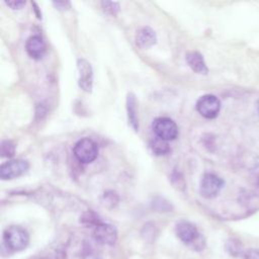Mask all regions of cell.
<instances>
[{
  "instance_id": "6da1fadb",
  "label": "cell",
  "mask_w": 259,
  "mask_h": 259,
  "mask_svg": "<svg viewBox=\"0 0 259 259\" xmlns=\"http://www.w3.org/2000/svg\"><path fill=\"white\" fill-rule=\"evenodd\" d=\"M176 236L194 251H201L205 248V239L197 228L187 221H179L175 225Z\"/></svg>"
},
{
  "instance_id": "7a4b0ae2",
  "label": "cell",
  "mask_w": 259,
  "mask_h": 259,
  "mask_svg": "<svg viewBox=\"0 0 259 259\" xmlns=\"http://www.w3.org/2000/svg\"><path fill=\"white\" fill-rule=\"evenodd\" d=\"M3 240L10 250L21 251L27 247L29 236L23 228L19 226H10L4 231Z\"/></svg>"
},
{
  "instance_id": "3957f363",
  "label": "cell",
  "mask_w": 259,
  "mask_h": 259,
  "mask_svg": "<svg viewBox=\"0 0 259 259\" xmlns=\"http://www.w3.org/2000/svg\"><path fill=\"white\" fill-rule=\"evenodd\" d=\"M74 155L81 163H90L98 156L97 144L91 139L84 138L74 146Z\"/></svg>"
},
{
  "instance_id": "277c9868",
  "label": "cell",
  "mask_w": 259,
  "mask_h": 259,
  "mask_svg": "<svg viewBox=\"0 0 259 259\" xmlns=\"http://www.w3.org/2000/svg\"><path fill=\"white\" fill-rule=\"evenodd\" d=\"M224 186V180L213 173H205L199 185V192L204 198L215 197Z\"/></svg>"
},
{
  "instance_id": "5b68a950",
  "label": "cell",
  "mask_w": 259,
  "mask_h": 259,
  "mask_svg": "<svg viewBox=\"0 0 259 259\" xmlns=\"http://www.w3.org/2000/svg\"><path fill=\"white\" fill-rule=\"evenodd\" d=\"M152 128L157 137L165 141H172L178 135V127L176 123L168 117L156 118L152 123Z\"/></svg>"
},
{
  "instance_id": "8992f818",
  "label": "cell",
  "mask_w": 259,
  "mask_h": 259,
  "mask_svg": "<svg viewBox=\"0 0 259 259\" xmlns=\"http://www.w3.org/2000/svg\"><path fill=\"white\" fill-rule=\"evenodd\" d=\"M197 111L206 118H214L218 116L221 109L219 98L212 94L201 96L196 102Z\"/></svg>"
},
{
  "instance_id": "52a82bcc",
  "label": "cell",
  "mask_w": 259,
  "mask_h": 259,
  "mask_svg": "<svg viewBox=\"0 0 259 259\" xmlns=\"http://www.w3.org/2000/svg\"><path fill=\"white\" fill-rule=\"evenodd\" d=\"M28 162L22 159L8 161L0 166V178L3 180L17 178L28 170Z\"/></svg>"
},
{
  "instance_id": "ba28073f",
  "label": "cell",
  "mask_w": 259,
  "mask_h": 259,
  "mask_svg": "<svg viewBox=\"0 0 259 259\" xmlns=\"http://www.w3.org/2000/svg\"><path fill=\"white\" fill-rule=\"evenodd\" d=\"M93 237L98 243L111 246L116 242L117 232L112 225L101 222L94 227Z\"/></svg>"
},
{
  "instance_id": "9c48e42d",
  "label": "cell",
  "mask_w": 259,
  "mask_h": 259,
  "mask_svg": "<svg viewBox=\"0 0 259 259\" xmlns=\"http://www.w3.org/2000/svg\"><path fill=\"white\" fill-rule=\"evenodd\" d=\"M78 69V84L85 92L92 91L93 71L89 62L84 59H79L77 62Z\"/></svg>"
},
{
  "instance_id": "30bf717a",
  "label": "cell",
  "mask_w": 259,
  "mask_h": 259,
  "mask_svg": "<svg viewBox=\"0 0 259 259\" xmlns=\"http://www.w3.org/2000/svg\"><path fill=\"white\" fill-rule=\"evenodd\" d=\"M27 54L35 60L40 59L46 53V44L42 38L38 35L30 36L25 45Z\"/></svg>"
},
{
  "instance_id": "8fae6325",
  "label": "cell",
  "mask_w": 259,
  "mask_h": 259,
  "mask_svg": "<svg viewBox=\"0 0 259 259\" xmlns=\"http://www.w3.org/2000/svg\"><path fill=\"white\" fill-rule=\"evenodd\" d=\"M157 41V35L155 31L148 26L142 27L137 31L136 44L141 49H149Z\"/></svg>"
},
{
  "instance_id": "7c38bea8",
  "label": "cell",
  "mask_w": 259,
  "mask_h": 259,
  "mask_svg": "<svg viewBox=\"0 0 259 259\" xmlns=\"http://www.w3.org/2000/svg\"><path fill=\"white\" fill-rule=\"evenodd\" d=\"M137 99L133 93H128L126 97V111H127V120L128 124L135 132L139 131V117H138V108H137Z\"/></svg>"
},
{
  "instance_id": "4fadbf2b",
  "label": "cell",
  "mask_w": 259,
  "mask_h": 259,
  "mask_svg": "<svg viewBox=\"0 0 259 259\" xmlns=\"http://www.w3.org/2000/svg\"><path fill=\"white\" fill-rule=\"evenodd\" d=\"M186 63L192 71L198 74H207L208 69L205 65L203 57L198 52H189L186 55Z\"/></svg>"
},
{
  "instance_id": "5bb4252c",
  "label": "cell",
  "mask_w": 259,
  "mask_h": 259,
  "mask_svg": "<svg viewBox=\"0 0 259 259\" xmlns=\"http://www.w3.org/2000/svg\"><path fill=\"white\" fill-rule=\"evenodd\" d=\"M150 148L152 149L153 153L161 156V155H166L170 152V147L167 143V141L159 138L156 136V138H154L153 140H151L150 142Z\"/></svg>"
},
{
  "instance_id": "9a60e30c",
  "label": "cell",
  "mask_w": 259,
  "mask_h": 259,
  "mask_svg": "<svg viewBox=\"0 0 259 259\" xmlns=\"http://www.w3.org/2000/svg\"><path fill=\"white\" fill-rule=\"evenodd\" d=\"M226 250L233 257H238L241 255L243 256L245 252L242 242L237 238L228 239V241L226 242Z\"/></svg>"
},
{
  "instance_id": "2e32d148",
  "label": "cell",
  "mask_w": 259,
  "mask_h": 259,
  "mask_svg": "<svg viewBox=\"0 0 259 259\" xmlns=\"http://www.w3.org/2000/svg\"><path fill=\"white\" fill-rule=\"evenodd\" d=\"M15 153V145L11 141H2L0 145V154L2 157H12Z\"/></svg>"
},
{
  "instance_id": "e0dca14e",
  "label": "cell",
  "mask_w": 259,
  "mask_h": 259,
  "mask_svg": "<svg viewBox=\"0 0 259 259\" xmlns=\"http://www.w3.org/2000/svg\"><path fill=\"white\" fill-rule=\"evenodd\" d=\"M81 221H82V223H83L84 225L89 226V227H91V226L95 227V226H97L99 223H101L100 220H99V218H98V215H97L96 213L92 212V211H87V212H85V213L82 215Z\"/></svg>"
},
{
  "instance_id": "ac0fdd59",
  "label": "cell",
  "mask_w": 259,
  "mask_h": 259,
  "mask_svg": "<svg viewBox=\"0 0 259 259\" xmlns=\"http://www.w3.org/2000/svg\"><path fill=\"white\" fill-rule=\"evenodd\" d=\"M101 6L103 10L110 14V15H116L117 12L119 11V3L118 2H113V1H102Z\"/></svg>"
},
{
  "instance_id": "d6986e66",
  "label": "cell",
  "mask_w": 259,
  "mask_h": 259,
  "mask_svg": "<svg viewBox=\"0 0 259 259\" xmlns=\"http://www.w3.org/2000/svg\"><path fill=\"white\" fill-rule=\"evenodd\" d=\"M153 206L159 211H169L172 209L171 204L163 198H157L153 201Z\"/></svg>"
},
{
  "instance_id": "ffe728a7",
  "label": "cell",
  "mask_w": 259,
  "mask_h": 259,
  "mask_svg": "<svg viewBox=\"0 0 259 259\" xmlns=\"http://www.w3.org/2000/svg\"><path fill=\"white\" fill-rule=\"evenodd\" d=\"M243 259H259V248H249L243 254Z\"/></svg>"
},
{
  "instance_id": "44dd1931",
  "label": "cell",
  "mask_w": 259,
  "mask_h": 259,
  "mask_svg": "<svg viewBox=\"0 0 259 259\" xmlns=\"http://www.w3.org/2000/svg\"><path fill=\"white\" fill-rule=\"evenodd\" d=\"M5 3L11 9H20L25 5V1L23 0H8V1H5Z\"/></svg>"
},
{
  "instance_id": "7402d4cb",
  "label": "cell",
  "mask_w": 259,
  "mask_h": 259,
  "mask_svg": "<svg viewBox=\"0 0 259 259\" xmlns=\"http://www.w3.org/2000/svg\"><path fill=\"white\" fill-rule=\"evenodd\" d=\"M54 5L59 9V10H67L70 8L71 4L69 1H55Z\"/></svg>"
},
{
  "instance_id": "603a6c76",
  "label": "cell",
  "mask_w": 259,
  "mask_h": 259,
  "mask_svg": "<svg viewBox=\"0 0 259 259\" xmlns=\"http://www.w3.org/2000/svg\"><path fill=\"white\" fill-rule=\"evenodd\" d=\"M256 107H257V110H258V112H259V100H258L257 103H256Z\"/></svg>"
}]
</instances>
